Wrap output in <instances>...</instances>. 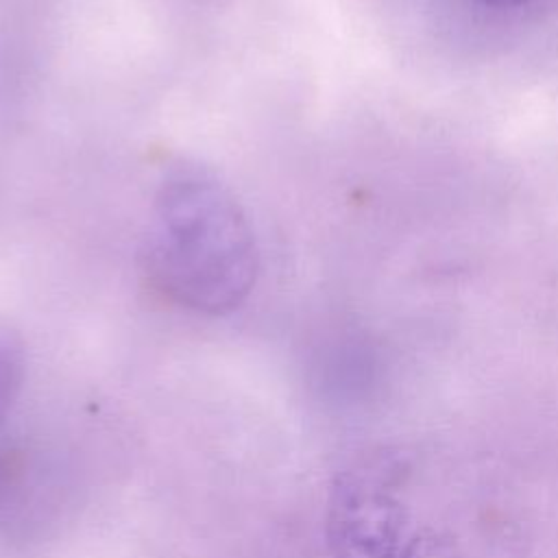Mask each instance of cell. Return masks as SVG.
<instances>
[{"mask_svg": "<svg viewBox=\"0 0 558 558\" xmlns=\"http://www.w3.org/2000/svg\"><path fill=\"white\" fill-rule=\"evenodd\" d=\"M144 255L155 288L201 314L235 310L257 275L246 214L211 172L196 166L181 163L161 179Z\"/></svg>", "mask_w": 558, "mask_h": 558, "instance_id": "cell-1", "label": "cell"}, {"mask_svg": "<svg viewBox=\"0 0 558 558\" xmlns=\"http://www.w3.org/2000/svg\"><path fill=\"white\" fill-rule=\"evenodd\" d=\"M24 342L20 333L0 320V425L9 416L24 381Z\"/></svg>", "mask_w": 558, "mask_h": 558, "instance_id": "cell-2", "label": "cell"}, {"mask_svg": "<svg viewBox=\"0 0 558 558\" xmlns=\"http://www.w3.org/2000/svg\"><path fill=\"white\" fill-rule=\"evenodd\" d=\"M477 2H484V4H490V7H512V4H519L523 0H477Z\"/></svg>", "mask_w": 558, "mask_h": 558, "instance_id": "cell-3", "label": "cell"}]
</instances>
